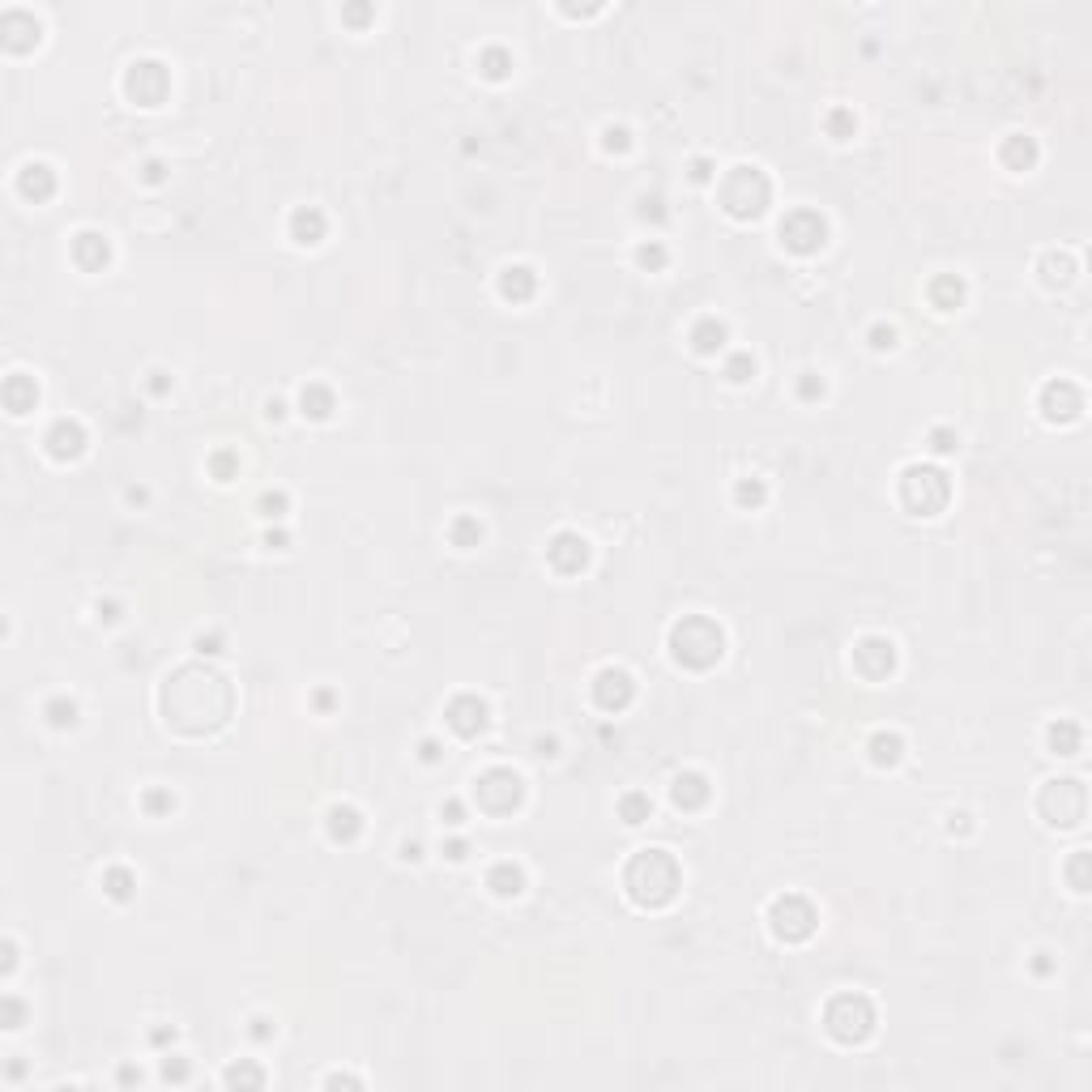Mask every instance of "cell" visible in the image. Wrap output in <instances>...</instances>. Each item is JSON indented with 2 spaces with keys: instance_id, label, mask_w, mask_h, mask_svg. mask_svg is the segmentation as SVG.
Instances as JSON below:
<instances>
[{
  "instance_id": "obj_1",
  "label": "cell",
  "mask_w": 1092,
  "mask_h": 1092,
  "mask_svg": "<svg viewBox=\"0 0 1092 1092\" xmlns=\"http://www.w3.org/2000/svg\"><path fill=\"white\" fill-rule=\"evenodd\" d=\"M679 892V866L666 849H640L628 866V896L636 904L658 909Z\"/></svg>"
},
{
  "instance_id": "obj_2",
  "label": "cell",
  "mask_w": 1092,
  "mask_h": 1092,
  "mask_svg": "<svg viewBox=\"0 0 1092 1092\" xmlns=\"http://www.w3.org/2000/svg\"><path fill=\"white\" fill-rule=\"evenodd\" d=\"M721 644H725L721 628L713 624V619H700V614L683 619V624L670 632L674 662H683V666H691V670H704V666H713V662L721 658Z\"/></svg>"
},
{
  "instance_id": "obj_3",
  "label": "cell",
  "mask_w": 1092,
  "mask_h": 1092,
  "mask_svg": "<svg viewBox=\"0 0 1092 1092\" xmlns=\"http://www.w3.org/2000/svg\"><path fill=\"white\" fill-rule=\"evenodd\" d=\"M824 1024L828 1033L841 1041V1045H858L875 1033V1007H870L862 994H836L824 1011Z\"/></svg>"
},
{
  "instance_id": "obj_4",
  "label": "cell",
  "mask_w": 1092,
  "mask_h": 1092,
  "mask_svg": "<svg viewBox=\"0 0 1092 1092\" xmlns=\"http://www.w3.org/2000/svg\"><path fill=\"white\" fill-rule=\"evenodd\" d=\"M721 205L730 218H759L764 205H769V179H764V171L755 167H734L730 175H725V184H721Z\"/></svg>"
},
{
  "instance_id": "obj_5",
  "label": "cell",
  "mask_w": 1092,
  "mask_h": 1092,
  "mask_svg": "<svg viewBox=\"0 0 1092 1092\" xmlns=\"http://www.w3.org/2000/svg\"><path fill=\"white\" fill-rule=\"evenodd\" d=\"M900 495L918 517H934L939 508L948 503V478L930 465H914V469H904V478H900Z\"/></svg>"
},
{
  "instance_id": "obj_6",
  "label": "cell",
  "mask_w": 1092,
  "mask_h": 1092,
  "mask_svg": "<svg viewBox=\"0 0 1092 1092\" xmlns=\"http://www.w3.org/2000/svg\"><path fill=\"white\" fill-rule=\"evenodd\" d=\"M474 798L487 815H508L521 807V777L508 769H491L474 781Z\"/></svg>"
},
{
  "instance_id": "obj_7",
  "label": "cell",
  "mask_w": 1092,
  "mask_h": 1092,
  "mask_svg": "<svg viewBox=\"0 0 1092 1092\" xmlns=\"http://www.w3.org/2000/svg\"><path fill=\"white\" fill-rule=\"evenodd\" d=\"M1041 811L1049 815V824L1075 828L1084 819V785L1079 781H1049L1045 794H1041Z\"/></svg>"
},
{
  "instance_id": "obj_8",
  "label": "cell",
  "mask_w": 1092,
  "mask_h": 1092,
  "mask_svg": "<svg viewBox=\"0 0 1092 1092\" xmlns=\"http://www.w3.org/2000/svg\"><path fill=\"white\" fill-rule=\"evenodd\" d=\"M769 918H773V934L785 939V943H803V939H811V930H815V909H811L803 896L777 900Z\"/></svg>"
},
{
  "instance_id": "obj_9",
  "label": "cell",
  "mask_w": 1092,
  "mask_h": 1092,
  "mask_svg": "<svg viewBox=\"0 0 1092 1092\" xmlns=\"http://www.w3.org/2000/svg\"><path fill=\"white\" fill-rule=\"evenodd\" d=\"M824 235H828V227H824V218L819 213H811V209H798V213H789L785 223H781V239H785V248H794V252H815V248H824Z\"/></svg>"
},
{
  "instance_id": "obj_10",
  "label": "cell",
  "mask_w": 1092,
  "mask_h": 1092,
  "mask_svg": "<svg viewBox=\"0 0 1092 1092\" xmlns=\"http://www.w3.org/2000/svg\"><path fill=\"white\" fill-rule=\"evenodd\" d=\"M48 453L56 461H73V457H82L86 453V431L78 418H60L52 431H48Z\"/></svg>"
},
{
  "instance_id": "obj_11",
  "label": "cell",
  "mask_w": 1092,
  "mask_h": 1092,
  "mask_svg": "<svg viewBox=\"0 0 1092 1092\" xmlns=\"http://www.w3.org/2000/svg\"><path fill=\"white\" fill-rule=\"evenodd\" d=\"M632 691H636V687H632V674H628V670H602L594 696H598V704H602L606 713H619V709H628Z\"/></svg>"
},
{
  "instance_id": "obj_12",
  "label": "cell",
  "mask_w": 1092,
  "mask_h": 1092,
  "mask_svg": "<svg viewBox=\"0 0 1092 1092\" xmlns=\"http://www.w3.org/2000/svg\"><path fill=\"white\" fill-rule=\"evenodd\" d=\"M546 555H551V564L559 572H580L589 564V542L580 538V533H559L551 546H546Z\"/></svg>"
},
{
  "instance_id": "obj_13",
  "label": "cell",
  "mask_w": 1092,
  "mask_h": 1092,
  "mask_svg": "<svg viewBox=\"0 0 1092 1092\" xmlns=\"http://www.w3.org/2000/svg\"><path fill=\"white\" fill-rule=\"evenodd\" d=\"M448 725L461 734V739H474L483 725H487V704L478 696H461L448 704Z\"/></svg>"
},
{
  "instance_id": "obj_14",
  "label": "cell",
  "mask_w": 1092,
  "mask_h": 1092,
  "mask_svg": "<svg viewBox=\"0 0 1092 1092\" xmlns=\"http://www.w3.org/2000/svg\"><path fill=\"white\" fill-rule=\"evenodd\" d=\"M674 807H683V811H700L704 803H709V781L700 777V773H683V777H674Z\"/></svg>"
},
{
  "instance_id": "obj_15",
  "label": "cell",
  "mask_w": 1092,
  "mask_h": 1092,
  "mask_svg": "<svg viewBox=\"0 0 1092 1092\" xmlns=\"http://www.w3.org/2000/svg\"><path fill=\"white\" fill-rule=\"evenodd\" d=\"M18 188H22L26 197H34V201H48V197L56 193V175H52L48 163H30V167H22Z\"/></svg>"
},
{
  "instance_id": "obj_16",
  "label": "cell",
  "mask_w": 1092,
  "mask_h": 1092,
  "mask_svg": "<svg viewBox=\"0 0 1092 1092\" xmlns=\"http://www.w3.org/2000/svg\"><path fill=\"white\" fill-rule=\"evenodd\" d=\"M487 884H491L495 896H521V892H525V870H521L517 862H495L491 875H487Z\"/></svg>"
},
{
  "instance_id": "obj_17",
  "label": "cell",
  "mask_w": 1092,
  "mask_h": 1092,
  "mask_svg": "<svg viewBox=\"0 0 1092 1092\" xmlns=\"http://www.w3.org/2000/svg\"><path fill=\"white\" fill-rule=\"evenodd\" d=\"M73 257H78V265H82V269H103V265H107V257H112V248H107V239H103V235L86 231V235H78V243H73Z\"/></svg>"
},
{
  "instance_id": "obj_18",
  "label": "cell",
  "mask_w": 1092,
  "mask_h": 1092,
  "mask_svg": "<svg viewBox=\"0 0 1092 1092\" xmlns=\"http://www.w3.org/2000/svg\"><path fill=\"white\" fill-rule=\"evenodd\" d=\"M290 235H295V243H320L324 239V213L316 205L295 209V218H290Z\"/></svg>"
},
{
  "instance_id": "obj_19",
  "label": "cell",
  "mask_w": 1092,
  "mask_h": 1092,
  "mask_svg": "<svg viewBox=\"0 0 1092 1092\" xmlns=\"http://www.w3.org/2000/svg\"><path fill=\"white\" fill-rule=\"evenodd\" d=\"M533 286H538V278H533V269H525V265H513V269H503V278H499V290H503V299H513V303L529 299V295H533Z\"/></svg>"
},
{
  "instance_id": "obj_20",
  "label": "cell",
  "mask_w": 1092,
  "mask_h": 1092,
  "mask_svg": "<svg viewBox=\"0 0 1092 1092\" xmlns=\"http://www.w3.org/2000/svg\"><path fill=\"white\" fill-rule=\"evenodd\" d=\"M34 402H39V388H34V380L9 376V384H5V406H9V414H26V410H34Z\"/></svg>"
},
{
  "instance_id": "obj_21",
  "label": "cell",
  "mask_w": 1092,
  "mask_h": 1092,
  "mask_svg": "<svg viewBox=\"0 0 1092 1092\" xmlns=\"http://www.w3.org/2000/svg\"><path fill=\"white\" fill-rule=\"evenodd\" d=\"M691 346H696L700 354H717V350L725 346V324L713 320V316H704L696 329H691Z\"/></svg>"
},
{
  "instance_id": "obj_22",
  "label": "cell",
  "mask_w": 1092,
  "mask_h": 1092,
  "mask_svg": "<svg viewBox=\"0 0 1092 1092\" xmlns=\"http://www.w3.org/2000/svg\"><path fill=\"white\" fill-rule=\"evenodd\" d=\"M358 828H363V819H358L354 807H333V811H329V832H333V841H354Z\"/></svg>"
},
{
  "instance_id": "obj_23",
  "label": "cell",
  "mask_w": 1092,
  "mask_h": 1092,
  "mask_svg": "<svg viewBox=\"0 0 1092 1092\" xmlns=\"http://www.w3.org/2000/svg\"><path fill=\"white\" fill-rule=\"evenodd\" d=\"M299 406H303V414H312V418H329V414H333V393L320 388V384H308L303 397H299Z\"/></svg>"
},
{
  "instance_id": "obj_24",
  "label": "cell",
  "mask_w": 1092,
  "mask_h": 1092,
  "mask_svg": "<svg viewBox=\"0 0 1092 1092\" xmlns=\"http://www.w3.org/2000/svg\"><path fill=\"white\" fill-rule=\"evenodd\" d=\"M1049 747L1059 751V755H1075V751H1079V725H1071V721L1049 725Z\"/></svg>"
},
{
  "instance_id": "obj_25",
  "label": "cell",
  "mask_w": 1092,
  "mask_h": 1092,
  "mask_svg": "<svg viewBox=\"0 0 1092 1092\" xmlns=\"http://www.w3.org/2000/svg\"><path fill=\"white\" fill-rule=\"evenodd\" d=\"M930 299L948 312V308H956L960 299H964V286H960V278H939L934 286H930Z\"/></svg>"
},
{
  "instance_id": "obj_26",
  "label": "cell",
  "mask_w": 1092,
  "mask_h": 1092,
  "mask_svg": "<svg viewBox=\"0 0 1092 1092\" xmlns=\"http://www.w3.org/2000/svg\"><path fill=\"white\" fill-rule=\"evenodd\" d=\"M900 747H904L900 734H875V739H870V759L888 764V769H892V764L900 759Z\"/></svg>"
},
{
  "instance_id": "obj_27",
  "label": "cell",
  "mask_w": 1092,
  "mask_h": 1092,
  "mask_svg": "<svg viewBox=\"0 0 1092 1092\" xmlns=\"http://www.w3.org/2000/svg\"><path fill=\"white\" fill-rule=\"evenodd\" d=\"M103 888H107V896H116V900H128V896H133V875H128L124 866H112V870H107V875H103Z\"/></svg>"
},
{
  "instance_id": "obj_28",
  "label": "cell",
  "mask_w": 1092,
  "mask_h": 1092,
  "mask_svg": "<svg viewBox=\"0 0 1092 1092\" xmlns=\"http://www.w3.org/2000/svg\"><path fill=\"white\" fill-rule=\"evenodd\" d=\"M649 811H653V803H649L644 794H628L624 803H619V815H624V824H644Z\"/></svg>"
},
{
  "instance_id": "obj_29",
  "label": "cell",
  "mask_w": 1092,
  "mask_h": 1092,
  "mask_svg": "<svg viewBox=\"0 0 1092 1092\" xmlns=\"http://www.w3.org/2000/svg\"><path fill=\"white\" fill-rule=\"evenodd\" d=\"M734 499H739L743 508H759L764 499H769V487H764L759 478H743V483L734 487Z\"/></svg>"
},
{
  "instance_id": "obj_30",
  "label": "cell",
  "mask_w": 1092,
  "mask_h": 1092,
  "mask_svg": "<svg viewBox=\"0 0 1092 1092\" xmlns=\"http://www.w3.org/2000/svg\"><path fill=\"white\" fill-rule=\"evenodd\" d=\"M1003 158H1007V163H1011V158H1024V167H1029V163L1037 158V145H1033L1029 137H1011V141L1003 145Z\"/></svg>"
},
{
  "instance_id": "obj_31",
  "label": "cell",
  "mask_w": 1092,
  "mask_h": 1092,
  "mask_svg": "<svg viewBox=\"0 0 1092 1092\" xmlns=\"http://www.w3.org/2000/svg\"><path fill=\"white\" fill-rule=\"evenodd\" d=\"M725 376H730L734 384L751 380V376H755V358H751V354H734L730 363H725Z\"/></svg>"
},
{
  "instance_id": "obj_32",
  "label": "cell",
  "mask_w": 1092,
  "mask_h": 1092,
  "mask_svg": "<svg viewBox=\"0 0 1092 1092\" xmlns=\"http://www.w3.org/2000/svg\"><path fill=\"white\" fill-rule=\"evenodd\" d=\"M48 721L64 730V725L78 721V704H73V700H52V704H48Z\"/></svg>"
},
{
  "instance_id": "obj_33",
  "label": "cell",
  "mask_w": 1092,
  "mask_h": 1092,
  "mask_svg": "<svg viewBox=\"0 0 1092 1092\" xmlns=\"http://www.w3.org/2000/svg\"><path fill=\"white\" fill-rule=\"evenodd\" d=\"M478 538H483V525H478V521L461 517V521L453 525V542H457V546H474Z\"/></svg>"
},
{
  "instance_id": "obj_34",
  "label": "cell",
  "mask_w": 1092,
  "mask_h": 1092,
  "mask_svg": "<svg viewBox=\"0 0 1092 1092\" xmlns=\"http://www.w3.org/2000/svg\"><path fill=\"white\" fill-rule=\"evenodd\" d=\"M636 261H640L644 269H662V265H666V248H662V243H644V248L636 252Z\"/></svg>"
},
{
  "instance_id": "obj_35",
  "label": "cell",
  "mask_w": 1092,
  "mask_h": 1092,
  "mask_svg": "<svg viewBox=\"0 0 1092 1092\" xmlns=\"http://www.w3.org/2000/svg\"><path fill=\"white\" fill-rule=\"evenodd\" d=\"M483 68H487V78H508L513 60H508L503 52H483Z\"/></svg>"
},
{
  "instance_id": "obj_36",
  "label": "cell",
  "mask_w": 1092,
  "mask_h": 1092,
  "mask_svg": "<svg viewBox=\"0 0 1092 1092\" xmlns=\"http://www.w3.org/2000/svg\"><path fill=\"white\" fill-rule=\"evenodd\" d=\"M227 1084H265L261 1071H252V1067H231L227 1071Z\"/></svg>"
},
{
  "instance_id": "obj_37",
  "label": "cell",
  "mask_w": 1092,
  "mask_h": 1092,
  "mask_svg": "<svg viewBox=\"0 0 1092 1092\" xmlns=\"http://www.w3.org/2000/svg\"><path fill=\"white\" fill-rule=\"evenodd\" d=\"M870 346H875V350H892V346H896V329L875 324V329H870Z\"/></svg>"
},
{
  "instance_id": "obj_38",
  "label": "cell",
  "mask_w": 1092,
  "mask_h": 1092,
  "mask_svg": "<svg viewBox=\"0 0 1092 1092\" xmlns=\"http://www.w3.org/2000/svg\"><path fill=\"white\" fill-rule=\"evenodd\" d=\"M930 448H934V453H952V448H956V435H952V431H930Z\"/></svg>"
},
{
  "instance_id": "obj_39",
  "label": "cell",
  "mask_w": 1092,
  "mask_h": 1092,
  "mask_svg": "<svg viewBox=\"0 0 1092 1092\" xmlns=\"http://www.w3.org/2000/svg\"><path fill=\"white\" fill-rule=\"evenodd\" d=\"M798 393H803V397H824V380H819L815 372H807L803 384H798Z\"/></svg>"
},
{
  "instance_id": "obj_40",
  "label": "cell",
  "mask_w": 1092,
  "mask_h": 1092,
  "mask_svg": "<svg viewBox=\"0 0 1092 1092\" xmlns=\"http://www.w3.org/2000/svg\"><path fill=\"white\" fill-rule=\"evenodd\" d=\"M606 150H628V128H606Z\"/></svg>"
},
{
  "instance_id": "obj_41",
  "label": "cell",
  "mask_w": 1092,
  "mask_h": 1092,
  "mask_svg": "<svg viewBox=\"0 0 1092 1092\" xmlns=\"http://www.w3.org/2000/svg\"><path fill=\"white\" fill-rule=\"evenodd\" d=\"M261 508H265V517H282L286 495H265V499H261Z\"/></svg>"
},
{
  "instance_id": "obj_42",
  "label": "cell",
  "mask_w": 1092,
  "mask_h": 1092,
  "mask_svg": "<svg viewBox=\"0 0 1092 1092\" xmlns=\"http://www.w3.org/2000/svg\"><path fill=\"white\" fill-rule=\"evenodd\" d=\"M18 1020H22V1003L9 999V1003H5V1029H22Z\"/></svg>"
},
{
  "instance_id": "obj_43",
  "label": "cell",
  "mask_w": 1092,
  "mask_h": 1092,
  "mask_svg": "<svg viewBox=\"0 0 1092 1092\" xmlns=\"http://www.w3.org/2000/svg\"><path fill=\"white\" fill-rule=\"evenodd\" d=\"M163 1075H167V1079H175V1084H184V1079H188V1067H184V1063H167V1067H163Z\"/></svg>"
},
{
  "instance_id": "obj_44",
  "label": "cell",
  "mask_w": 1092,
  "mask_h": 1092,
  "mask_svg": "<svg viewBox=\"0 0 1092 1092\" xmlns=\"http://www.w3.org/2000/svg\"><path fill=\"white\" fill-rule=\"evenodd\" d=\"M849 124H854V120H849L845 112H836V116H832V128H836V141H845V133H849Z\"/></svg>"
},
{
  "instance_id": "obj_45",
  "label": "cell",
  "mask_w": 1092,
  "mask_h": 1092,
  "mask_svg": "<svg viewBox=\"0 0 1092 1092\" xmlns=\"http://www.w3.org/2000/svg\"><path fill=\"white\" fill-rule=\"evenodd\" d=\"M145 807H150V811H163V807H171V798H167V794H150V798H145Z\"/></svg>"
},
{
  "instance_id": "obj_46",
  "label": "cell",
  "mask_w": 1092,
  "mask_h": 1092,
  "mask_svg": "<svg viewBox=\"0 0 1092 1092\" xmlns=\"http://www.w3.org/2000/svg\"><path fill=\"white\" fill-rule=\"evenodd\" d=\"M1084 862H1088V858L1079 854V858H1075V866H1071V875H1075V892H1084Z\"/></svg>"
},
{
  "instance_id": "obj_47",
  "label": "cell",
  "mask_w": 1092,
  "mask_h": 1092,
  "mask_svg": "<svg viewBox=\"0 0 1092 1092\" xmlns=\"http://www.w3.org/2000/svg\"><path fill=\"white\" fill-rule=\"evenodd\" d=\"M145 179H150V184H158V179H163V163H150V167H145Z\"/></svg>"
},
{
  "instance_id": "obj_48",
  "label": "cell",
  "mask_w": 1092,
  "mask_h": 1092,
  "mask_svg": "<svg viewBox=\"0 0 1092 1092\" xmlns=\"http://www.w3.org/2000/svg\"><path fill=\"white\" fill-rule=\"evenodd\" d=\"M444 815H448V824H461V803H448Z\"/></svg>"
},
{
  "instance_id": "obj_49",
  "label": "cell",
  "mask_w": 1092,
  "mask_h": 1092,
  "mask_svg": "<svg viewBox=\"0 0 1092 1092\" xmlns=\"http://www.w3.org/2000/svg\"><path fill=\"white\" fill-rule=\"evenodd\" d=\"M448 858L461 862V858H465V841H453V845H448Z\"/></svg>"
}]
</instances>
